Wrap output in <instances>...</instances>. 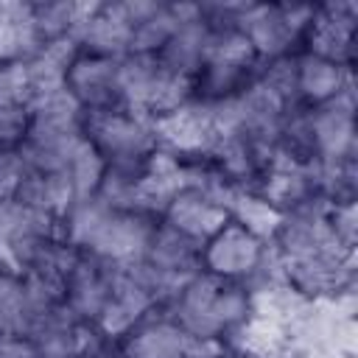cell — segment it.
<instances>
[{
	"mask_svg": "<svg viewBox=\"0 0 358 358\" xmlns=\"http://www.w3.org/2000/svg\"><path fill=\"white\" fill-rule=\"evenodd\" d=\"M252 313L249 291L235 280L193 274L171 299V319L196 338H224Z\"/></svg>",
	"mask_w": 358,
	"mask_h": 358,
	"instance_id": "obj_1",
	"label": "cell"
},
{
	"mask_svg": "<svg viewBox=\"0 0 358 358\" xmlns=\"http://www.w3.org/2000/svg\"><path fill=\"white\" fill-rule=\"evenodd\" d=\"M84 134L106 162H148L159 148L154 120L126 106L87 112Z\"/></svg>",
	"mask_w": 358,
	"mask_h": 358,
	"instance_id": "obj_2",
	"label": "cell"
},
{
	"mask_svg": "<svg viewBox=\"0 0 358 358\" xmlns=\"http://www.w3.org/2000/svg\"><path fill=\"white\" fill-rule=\"evenodd\" d=\"M221 338H196L182 330L171 316L137 324L126 344L123 358H221Z\"/></svg>",
	"mask_w": 358,
	"mask_h": 358,
	"instance_id": "obj_3",
	"label": "cell"
},
{
	"mask_svg": "<svg viewBox=\"0 0 358 358\" xmlns=\"http://www.w3.org/2000/svg\"><path fill=\"white\" fill-rule=\"evenodd\" d=\"M154 129H157V143L165 145L171 154H204V151L213 154L218 143L210 98H190L171 115L157 117Z\"/></svg>",
	"mask_w": 358,
	"mask_h": 358,
	"instance_id": "obj_4",
	"label": "cell"
},
{
	"mask_svg": "<svg viewBox=\"0 0 358 358\" xmlns=\"http://www.w3.org/2000/svg\"><path fill=\"white\" fill-rule=\"evenodd\" d=\"M355 101H352V84L338 92L333 101L319 103L313 112H308L310 123V140H313V159H352L355 148Z\"/></svg>",
	"mask_w": 358,
	"mask_h": 358,
	"instance_id": "obj_5",
	"label": "cell"
},
{
	"mask_svg": "<svg viewBox=\"0 0 358 358\" xmlns=\"http://www.w3.org/2000/svg\"><path fill=\"white\" fill-rule=\"evenodd\" d=\"M263 241L243 229L235 221H227L210 241L201 246V263L207 274H215L221 280H241L249 277L263 255Z\"/></svg>",
	"mask_w": 358,
	"mask_h": 358,
	"instance_id": "obj_6",
	"label": "cell"
},
{
	"mask_svg": "<svg viewBox=\"0 0 358 358\" xmlns=\"http://www.w3.org/2000/svg\"><path fill=\"white\" fill-rule=\"evenodd\" d=\"M162 215H165V224H171L173 229L185 232L199 243L210 241L229 221L227 204L204 185H187L179 193H173Z\"/></svg>",
	"mask_w": 358,
	"mask_h": 358,
	"instance_id": "obj_7",
	"label": "cell"
},
{
	"mask_svg": "<svg viewBox=\"0 0 358 358\" xmlns=\"http://www.w3.org/2000/svg\"><path fill=\"white\" fill-rule=\"evenodd\" d=\"M235 31L249 42L257 59H282L296 42L299 31L291 25L282 6H255L246 3L235 14Z\"/></svg>",
	"mask_w": 358,
	"mask_h": 358,
	"instance_id": "obj_8",
	"label": "cell"
},
{
	"mask_svg": "<svg viewBox=\"0 0 358 358\" xmlns=\"http://www.w3.org/2000/svg\"><path fill=\"white\" fill-rule=\"evenodd\" d=\"M67 90L84 106V112L117 109L120 101V59L106 56H78L67 73Z\"/></svg>",
	"mask_w": 358,
	"mask_h": 358,
	"instance_id": "obj_9",
	"label": "cell"
},
{
	"mask_svg": "<svg viewBox=\"0 0 358 358\" xmlns=\"http://www.w3.org/2000/svg\"><path fill=\"white\" fill-rule=\"evenodd\" d=\"M352 39H355V6L352 3L316 8L308 25V42H310L313 56H322L336 64H347L352 53Z\"/></svg>",
	"mask_w": 358,
	"mask_h": 358,
	"instance_id": "obj_10",
	"label": "cell"
},
{
	"mask_svg": "<svg viewBox=\"0 0 358 358\" xmlns=\"http://www.w3.org/2000/svg\"><path fill=\"white\" fill-rule=\"evenodd\" d=\"M109 266L95 257H78L64 280V305L87 324H95L109 299Z\"/></svg>",
	"mask_w": 358,
	"mask_h": 358,
	"instance_id": "obj_11",
	"label": "cell"
},
{
	"mask_svg": "<svg viewBox=\"0 0 358 358\" xmlns=\"http://www.w3.org/2000/svg\"><path fill=\"white\" fill-rule=\"evenodd\" d=\"M78 48H84L90 56H106V59H123L131 48V28L109 8L95 6L70 34Z\"/></svg>",
	"mask_w": 358,
	"mask_h": 358,
	"instance_id": "obj_12",
	"label": "cell"
},
{
	"mask_svg": "<svg viewBox=\"0 0 358 358\" xmlns=\"http://www.w3.org/2000/svg\"><path fill=\"white\" fill-rule=\"evenodd\" d=\"M201 246L199 241L187 238L185 232L173 229L171 224L154 227L143 260L151 263L159 271L176 274V277H193L201 268Z\"/></svg>",
	"mask_w": 358,
	"mask_h": 358,
	"instance_id": "obj_13",
	"label": "cell"
},
{
	"mask_svg": "<svg viewBox=\"0 0 358 358\" xmlns=\"http://www.w3.org/2000/svg\"><path fill=\"white\" fill-rule=\"evenodd\" d=\"M207 42H210V25L204 22V17H199V20H190V22H179L173 36L165 42V48L157 56L165 67L193 78L204 67Z\"/></svg>",
	"mask_w": 358,
	"mask_h": 358,
	"instance_id": "obj_14",
	"label": "cell"
},
{
	"mask_svg": "<svg viewBox=\"0 0 358 358\" xmlns=\"http://www.w3.org/2000/svg\"><path fill=\"white\" fill-rule=\"evenodd\" d=\"M350 84H352V78L347 73V64H336V62H327V59L313 56V53H305V56L296 59V90H299V98H308L316 106L333 101Z\"/></svg>",
	"mask_w": 358,
	"mask_h": 358,
	"instance_id": "obj_15",
	"label": "cell"
},
{
	"mask_svg": "<svg viewBox=\"0 0 358 358\" xmlns=\"http://www.w3.org/2000/svg\"><path fill=\"white\" fill-rule=\"evenodd\" d=\"M14 199H20L22 204H28L34 210H42V213L62 218L73 207L76 193H73V185L64 173H39V171L28 168Z\"/></svg>",
	"mask_w": 358,
	"mask_h": 358,
	"instance_id": "obj_16",
	"label": "cell"
},
{
	"mask_svg": "<svg viewBox=\"0 0 358 358\" xmlns=\"http://www.w3.org/2000/svg\"><path fill=\"white\" fill-rule=\"evenodd\" d=\"M229 215L235 218V224H241L243 229H249L260 241L274 238V232L282 221V213L274 204H268L260 193H249V190L235 193V199L229 204Z\"/></svg>",
	"mask_w": 358,
	"mask_h": 358,
	"instance_id": "obj_17",
	"label": "cell"
},
{
	"mask_svg": "<svg viewBox=\"0 0 358 358\" xmlns=\"http://www.w3.org/2000/svg\"><path fill=\"white\" fill-rule=\"evenodd\" d=\"M176 17L171 11V6H159L145 22H140L134 31H131V48L129 53H145V56H157L165 42L173 36L176 31Z\"/></svg>",
	"mask_w": 358,
	"mask_h": 358,
	"instance_id": "obj_18",
	"label": "cell"
},
{
	"mask_svg": "<svg viewBox=\"0 0 358 358\" xmlns=\"http://www.w3.org/2000/svg\"><path fill=\"white\" fill-rule=\"evenodd\" d=\"M31 103V81L25 62L0 64V106H25Z\"/></svg>",
	"mask_w": 358,
	"mask_h": 358,
	"instance_id": "obj_19",
	"label": "cell"
},
{
	"mask_svg": "<svg viewBox=\"0 0 358 358\" xmlns=\"http://www.w3.org/2000/svg\"><path fill=\"white\" fill-rule=\"evenodd\" d=\"M28 109L25 106H0V148H14L28 137Z\"/></svg>",
	"mask_w": 358,
	"mask_h": 358,
	"instance_id": "obj_20",
	"label": "cell"
},
{
	"mask_svg": "<svg viewBox=\"0 0 358 358\" xmlns=\"http://www.w3.org/2000/svg\"><path fill=\"white\" fill-rule=\"evenodd\" d=\"M0 358H39V350L22 333H0Z\"/></svg>",
	"mask_w": 358,
	"mask_h": 358,
	"instance_id": "obj_21",
	"label": "cell"
},
{
	"mask_svg": "<svg viewBox=\"0 0 358 358\" xmlns=\"http://www.w3.org/2000/svg\"><path fill=\"white\" fill-rule=\"evenodd\" d=\"M221 358H255V355H249V352H243V350H232V352H224Z\"/></svg>",
	"mask_w": 358,
	"mask_h": 358,
	"instance_id": "obj_22",
	"label": "cell"
},
{
	"mask_svg": "<svg viewBox=\"0 0 358 358\" xmlns=\"http://www.w3.org/2000/svg\"><path fill=\"white\" fill-rule=\"evenodd\" d=\"M117 358H123V355H117Z\"/></svg>",
	"mask_w": 358,
	"mask_h": 358,
	"instance_id": "obj_23",
	"label": "cell"
}]
</instances>
